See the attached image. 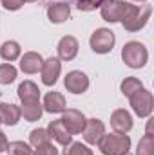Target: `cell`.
<instances>
[{
    "mask_svg": "<svg viewBox=\"0 0 154 155\" xmlns=\"http://www.w3.org/2000/svg\"><path fill=\"white\" fill-rule=\"evenodd\" d=\"M151 15H152L151 5H134L127 2V9L121 18V25L129 33H138L147 25V22L151 20Z\"/></svg>",
    "mask_w": 154,
    "mask_h": 155,
    "instance_id": "cell-1",
    "label": "cell"
},
{
    "mask_svg": "<svg viewBox=\"0 0 154 155\" xmlns=\"http://www.w3.org/2000/svg\"><path fill=\"white\" fill-rule=\"evenodd\" d=\"M98 150L102 155H123L131 150V137L127 134H103L98 141Z\"/></svg>",
    "mask_w": 154,
    "mask_h": 155,
    "instance_id": "cell-2",
    "label": "cell"
},
{
    "mask_svg": "<svg viewBox=\"0 0 154 155\" xmlns=\"http://www.w3.org/2000/svg\"><path fill=\"white\" fill-rule=\"evenodd\" d=\"M121 60L131 69H143L149 61V51L142 41H127L121 49Z\"/></svg>",
    "mask_w": 154,
    "mask_h": 155,
    "instance_id": "cell-3",
    "label": "cell"
},
{
    "mask_svg": "<svg viewBox=\"0 0 154 155\" xmlns=\"http://www.w3.org/2000/svg\"><path fill=\"white\" fill-rule=\"evenodd\" d=\"M129 101H131V108H132V112H134L138 117L145 119V117L152 116L154 96H152V92H151L149 88H145V87L140 88L138 92H134V94L129 97Z\"/></svg>",
    "mask_w": 154,
    "mask_h": 155,
    "instance_id": "cell-4",
    "label": "cell"
},
{
    "mask_svg": "<svg viewBox=\"0 0 154 155\" xmlns=\"http://www.w3.org/2000/svg\"><path fill=\"white\" fill-rule=\"evenodd\" d=\"M114 43H116L114 33L107 27H98L89 38V45H91L93 52H96V54H109L114 49Z\"/></svg>",
    "mask_w": 154,
    "mask_h": 155,
    "instance_id": "cell-5",
    "label": "cell"
},
{
    "mask_svg": "<svg viewBox=\"0 0 154 155\" xmlns=\"http://www.w3.org/2000/svg\"><path fill=\"white\" fill-rule=\"evenodd\" d=\"M60 121H62V124L65 126V130L71 135H78V134L83 132L85 123H87V117L83 116L80 110H76V108H65L62 112Z\"/></svg>",
    "mask_w": 154,
    "mask_h": 155,
    "instance_id": "cell-6",
    "label": "cell"
},
{
    "mask_svg": "<svg viewBox=\"0 0 154 155\" xmlns=\"http://www.w3.org/2000/svg\"><path fill=\"white\" fill-rule=\"evenodd\" d=\"M60 74H62V61L56 56H49L47 60H44L42 69H40V76H42V83L45 87L56 85Z\"/></svg>",
    "mask_w": 154,
    "mask_h": 155,
    "instance_id": "cell-7",
    "label": "cell"
},
{
    "mask_svg": "<svg viewBox=\"0 0 154 155\" xmlns=\"http://www.w3.org/2000/svg\"><path fill=\"white\" fill-rule=\"evenodd\" d=\"M125 9H127V2L123 0H105L100 7V15L105 22L116 24V22H121Z\"/></svg>",
    "mask_w": 154,
    "mask_h": 155,
    "instance_id": "cell-8",
    "label": "cell"
},
{
    "mask_svg": "<svg viewBox=\"0 0 154 155\" xmlns=\"http://www.w3.org/2000/svg\"><path fill=\"white\" fill-rule=\"evenodd\" d=\"M89 85H91L89 76L85 72H82V71H71L64 78V87L71 94H83V92H87Z\"/></svg>",
    "mask_w": 154,
    "mask_h": 155,
    "instance_id": "cell-9",
    "label": "cell"
},
{
    "mask_svg": "<svg viewBox=\"0 0 154 155\" xmlns=\"http://www.w3.org/2000/svg\"><path fill=\"white\" fill-rule=\"evenodd\" d=\"M103 134H105V124H103V121H100V119H96V117L87 119L85 128H83V132H82L85 144H98V141L102 139Z\"/></svg>",
    "mask_w": 154,
    "mask_h": 155,
    "instance_id": "cell-10",
    "label": "cell"
},
{
    "mask_svg": "<svg viewBox=\"0 0 154 155\" xmlns=\"http://www.w3.org/2000/svg\"><path fill=\"white\" fill-rule=\"evenodd\" d=\"M78 40L75 36H64L60 38L58 45H56V52H58V60L60 61H73L75 58L78 56Z\"/></svg>",
    "mask_w": 154,
    "mask_h": 155,
    "instance_id": "cell-11",
    "label": "cell"
},
{
    "mask_svg": "<svg viewBox=\"0 0 154 155\" xmlns=\"http://www.w3.org/2000/svg\"><path fill=\"white\" fill-rule=\"evenodd\" d=\"M134 126L132 116L125 110V108H116L111 114V128L118 134H129Z\"/></svg>",
    "mask_w": 154,
    "mask_h": 155,
    "instance_id": "cell-12",
    "label": "cell"
},
{
    "mask_svg": "<svg viewBox=\"0 0 154 155\" xmlns=\"http://www.w3.org/2000/svg\"><path fill=\"white\" fill-rule=\"evenodd\" d=\"M42 63H44L42 54L35 52V51H27V52H24V54L20 56V71H22L24 74H27V76L40 72Z\"/></svg>",
    "mask_w": 154,
    "mask_h": 155,
    "instance_id": "cell-13",
    "label": "cell"
},
{
    "mask_svg": "<svg viewBox=\"0 0 154 155\" xmlns=\"http://www.w3.org/2000/svg\"><path fill=\"white\" fill-rule=\"evenodd\" d=\"M71 16V5L67 2H51L47 5V18L51 24H64Z\"/></svg>",
    "mask_w": 154,
    "mask_h": 155,
    "instance_id": "cell-14",
    "label": "cell"
},
{
    "mask_svg": "<svg viewBox=\"0 0 154 155\" xmlns=\"http://www.w3.org/2000/svg\"><path fill=\"white\" fill-rule=\"evenodd\" d=\"M42 107H44V112H49V114H62V112L67 108L64 94H60V92H54V90L45 94Z\"/></svg>",
    "mask_w": 154,
    "mask_h": 155,
    "instance_id": "cell-15",
    "label": "cell"
},
{
    "mask_svg": "<svg viewBox=\"0 0 154 155\" xmlns=\"http://www.w3.org/2000/svg\"><path fill=\"white\" fill-rule=\"evenodd\" d=\"M47 132H49V137H51L53 141H56L58 144H62V146H67V144L73 143V135L65 130V126L62 124L60 119L51 121L49 126H47Z\"/></svg>",
    "mask_w": 154,
    "mask_h": 155,
    "instance_id": "cell-16",
    "label": "cell"
},
{
    "mask_svg": "<svg viewBox=\"0 0 154 155\" xmlns=\"http://www.w3.org/2000/svg\"><path fill=\"white\" fill-rule=\"evenodd\" d=\"M16 96L20 99V103H27V101H40V88L37 83H33L31 79H26L18 85Z\"/></svg>",
    "mask_w": 154,
    "mask_h": 155,
    "instance_id": "cell-17",
    "label": "cell"
},
{
    "mask_svg": "<svg viewBox=\"0 0 154 155\" xmlns=\"http://www.w3.org/2000/svg\"><path fill=\"white\" fill-rule=\"evenodd\" d=\"M20 107L15 103H0V123L7 126H15L20 121Z\"/></svg>",
    "mask_w": 154,
    "mask_h": 155,
    "instance_id": "cell-18",
    "label": "cell"
},
{
    "mask_svg": "<svg viewBox=\"0 0 154 155\" xmlns=\"http://www.w3.org/2000/svg\"><path fill=\"white\" fill-rule=\"evenodd\" d=\"M0 56H2V60H5L7 63L20 60V56H22V47H20V43L15 41V40L4 41V43L0 45Z\"/></svg>",
    "mask_w": 154,
    "mask_h": 155,
    "instance_id": "cell-19",
    "label": "cell"
},
{
    "mask_svg": "<svg viewBox=\"0 0 154 155\" xmlns=\"http://www.w3.org/2000/svg\"><path fill=\"white\" fill-rule=\"evenodd\" d=\"M20 114L27 123H35V121H40V117L44 114V107L40 101H27V103H22Z\"/></svg>",
    "mask_w": 154,
    "mask_h": 155,
    "instance_id": "cell-20",
    "label": "cell"
},
{
    "mask_svg": "<svg viewBox=\"0 0 154 155\" xmlns=\"http://www.w3.org/2000/svg\"><path fill=\"white\" fill-rule=\"evenodd\" d=\"M140 88H143V83H142V79H138V78H134V76H127L121 81V85H120V90H121V94L125 97H131Z\"/></svg>",
    "mask_w": 154,
    "mask_h": 155,
    "instance_id": "cell-21",
    "label": "cell"
},
{
    "mask_svg": "<svg viewBox=\"0 0 154 155\" xmlns=\"http://www.w3.org/2000/svg\"><path fill=\"white\" fill-rule=\"evenodd\" d=\"M7 155H33V148L29 143L24 141H13L7 144Z\"/></svg>",
    "mask_w": 154,
    "mask_h": 155,
    "instance_id": "cell-22",
    "label": "cell"
},
{
    "mask_svg": "<svg viewBox=\"0 0 154 155\" xmlns=\"http://www.w3.org/2000/svg\"><path fill=\"white\" fill-rule=\"evenodd\" d=\"M49 141H51V137H49L47 128H35V130H31V134H29V144L35 146V148L45 144V143H49Z\"/></svg>",
    "mask_w": 154,
    "mask_h": 155,
    "instance_id": "cell-23",
    "label": "cell"
},
{
    "mask_svg": "<svg viewBox=\"0 0 154 155\" xmlns=\"http://www.w3.org/2000/svg\"><path fill=\"white\" fill-rule=\"evenodd\" d=\"M18 71L11 63H0V85H11L16 79Z\"/></svg>",
    "mask_w": 154,
    "mask_h": 155,
    "instance_id": "cell-24",
    "label": "cell"
},
{
    "mask_svg": "<svg viewBox=\"0 0 154 155\" xmlns=\"http://www.w3.org/2000/svg\"><path fill=\"white\" fill-rule=\"evenodd\" d=\"M136 155H154V137L152 135H143L138 141Z\"/></svg>",
    "mask_w": 154,
    "mask_h": 155,
    "instance_id": "cell-25",
    "label": "cell"
},
{
    "mask_svg": "<svg viewBox=\"0 0 154 155\" xmlns=\"http://www.w3.org/2000/svg\"><path fill=\"white\" fill-rule=\"evenodd\" d=\"M64 155H94V153H93V150H91L87 144H83V143H71V144L65 146Z\"/></svg>",
    "mask_w": 154,
    "mask_h": 155,
    "instance_id": "cell-26",
    "label": "cell"
},
{
    "mask_svg": "<svg viewBox=\"0 0 154 155\" xmlns=\"http://www.w3.org/2000/svg\"><path fill=\"white\" fill-rule=\"evenodd\" d=\"M103 2H105V0H76V7L80 11L89 13V11H94V9H98V7H102Z\"/></svg>",
    "mask_w": 154,
    "mask_h": 155,
    "instance_id": "cell-27",
    "label": "cell"
},
{
    "mask_svg": "<svg viewBox=\"0 0 154 155\" xmlns=\"http://www.w3.org/2000/svg\"><path fill=\"white\" fill-rule=\"evenodd\" d=\"M33 155H60V153H58V148L49 141V143H45L42 146H37L33 150Z\"/></svg>",
    "mask_w": 154,
    "mask_h": 155,
    "instance_id": "cell-28",
    "label": "cell"
},
{
    "mask_svg": "<svg viewBox=\"0 0 154 155\" xmlns=\"http://www.w3.org/2000/svg\"><path fill=\"white\" fill-rule=\"evenodd\" d=\"M0 4L5 11H18L26 2L24 0H0Z\"/></svg>",
    "mask_w": 154,
    "mask_h": 155,
    "instance_id": "cell-29",
    "label": "cell"
},
{
    "mask_svg": "<svg viewBox=\"0 0 154 155\" xmlns=\"http://www.w3.org/2000/svg\"><path fill=\"white\" fill-rule=\"evenodd\" d=\"M7 144H9V141H7V137H5V134H4V132L0 130V153L7 150Z\"/></svg>",
    "mask_w": 154,
    "mask_h": 155,
    "instance_id": "cell-30",
    "label": "cell"
},
{
    "mask_svg": "<svg viewBox=\"0 0 154 155\" xmlns=\"http://www.w3.org/2000/svg\"><path fill=\"white\" fill-rule=\"evenodd\" d=\"M147 119H149V121H147V130H145V135H152L154 137V134H152V117H147Z\"/></svg>",
    "mask_w": 154,
    "mask_h": 155,
    "instance_id": "cell-31",
    "label": "cell"
},
{
    "mask_svg": "<svg viewBox=\"0 0 154 155\" xmlns=\"http://www.w3.org/2000/svg\"><path fill=\"white\" fill-rule=\"evenodd\" d=\"M24 2H29L31 4V2H38V0H24Z\"/></svg>",
    "mask_w": 154,
    "mask_h": 155,
    "instance_id": "cell-32",
    "label": "cell"
},
{
    "mask_svg": "<svg viewBox=\"0 0 154 155\" xmlns=\"http://www.w3.org/2000/svg\"><path fill=\"white\" fill-rule=\"evenodd\" d=\"M134 2H147V0H134Z\"/></svg>",
    "mask_w": 154,
    "mask_h": 155,
    "instance_id": "cell-33",
    "label": "cell"
},
{
    "mask_svg": "<svg viewBox=\"0 0 154 155\" xmlns=\"http://www.w3.org/2000/svg\"><path fill=\"white\" fill-rule=\"evenodd\" d=\"M123 155H132V153H129V152H127V153H123Z\"/></svg>",
    "mask_w": 154,
    "mask_h": 155,
    "instance_id": "cell-34",
    "label": "cell"
}]
</instances>
